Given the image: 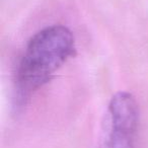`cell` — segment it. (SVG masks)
I'll return each mask as SVG.
<instances>
[{
  "label": "cell",
  "mask_w": 148,
  "mask_h": 148,
  "mask_svg": "<svg viewBox=\"0 0 148 148\" xmlns=\"http://www.w3.org/2000/svg\"><path fill=\"white\" fill-rule=\"evenodd\" d=\"M74 53L73 34L65 25H49L36 33L27 42L14 74L18 103L47 83Z\"/></svg>",
  "instance_id": "obj_1"
},
{
  "label": "cell",
  "mask_w": 148,
  "mask_h": 148,
  "mask_svg": "<svg viewBox=\"0 0 148 148\" xmlns=\"http://www.w3.org/2000/svg\"><path fill=\"white\" fill-rule=\"evenodd\" d=\"M139 108L134 95L119 91L110 101L103 115L99 148H136Z\"/></svg>",
  "instance_id": "obj_2"
}]
</instances>
